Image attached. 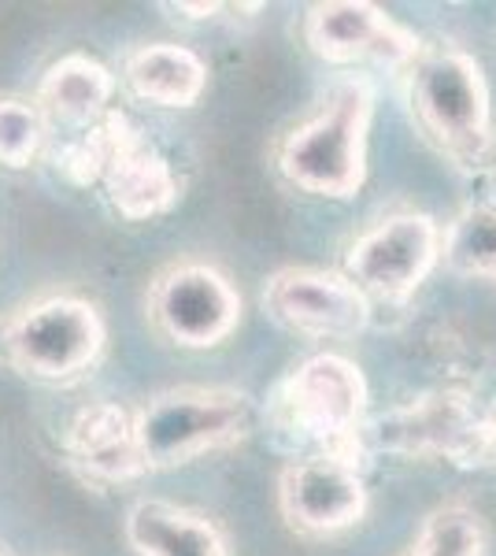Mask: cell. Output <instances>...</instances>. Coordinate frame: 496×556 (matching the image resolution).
<instances>
[{"instance_id":"1","label":"cell","mask_w":496,"mask_h":556,"mask_svg":"<svg viewBox=\"0 0 496 556\" xmlns=\"http://www.w3.org/2000/svg\"><path fill=\"white\" fill-rule=\"evenodd\" d=\"M371 83L348 78L327 104L290 130L278 146V167L296 190L345 201L367 178V134H371Z\"/></svg>"},{"instance_id":"2","label":"cell","mask_w":496,"mask_h":556,"mask_svg":"<svg viewBox=\"0 0 496 556\" xmlns=\"http://www.w3.org/2000/svg\"><path fill=\"white\" fill-rule=\"evenodd\" d=\"M133 427L149 471L182 468L207 453L245 442L256 427V405L249 393L222 386H182L133 408Z\"/></svg>"},{"instance_id":"3","label":"cell","mask_w":496,"mask_h":556,"mask_svg":"<svg viewBox=\"0 0 496 556\" xmlns=\"http://www.w3.org/2000/svg\"><path fill=\"white\" fill-rule=\"evenodd\" d=\"M419 130L456 164L478 167L489 152V86L482 64L456 45L419 49L408 78Z\"/></svg>"},{"instance_id":"4","label":"cell","mask_w":496,"mask_h":556,"mask_svg":"<svg viewBox=\"0 0 496 556\" xmlns=\"http://www.w3.org/2000/svg\"><path fill=\"white\" fill-rule=\"evenodd\" d=\"M107 342L97 304L41 298L0 323V361L38 382H71L101 361Z\"/></svg>"},{"instance_id":"5","label":"cell","mask_w":496,"mask_h":556,"mask_svg":"<svg viewBox=\"0 0 496 556\" xmlns=\"http://www.w3.org/2000/svg\"><path fill=\"white\" fill-rule=\"evenodd\" d=\"M367 408V382L356 364L322 353L293 367L270 401V419L296 442L322 445V453L348 456V442Z\"/></svg>"},{"instance_id":"6","label":"cell","mask_w":496,"mask_h":556,"mask_svg":"<svg viewBox=\"0 0 496 556\" xmlns=\"http://www.w3.org/2000/svg\"><path fill=\"white\" fill-rule=\"evenodd\" d=\"M149 316L182 349H215L238 330L241 293L207 264H178L152 282Z\"/></svg>"},{"instance_id":"7","label":"cell","mask_w":496,"mask_h":556,"mask_svg":"<svg viewBox=\"0 0 496 556\" xmlns=\"http://www.w3.org/2000/svg\"><path fill=\"white\" fill-rule=\"evenodd\" d=\"M441 256V230L430 215H390L348 245V278L364 293L385 301H404L434 271Z\"/></svg>"},{"instance_id":"8","label":"cell","mask_w":496,"mask_h":556,"mask_svg":"<svg viewBox=\"0 0 496 556\" xmlns=\"http://www.w3.org/2000/svg\"><path fill=\"white\" fill-rule=\"evenodd\" d=\"M270 319L304 338H356L371 323V301L348 275L290 267L267 282Z\"/></svg>"},{"instance_id":"9","label":"cell","mask_w":496,"mask_h":556,"mask_svg":"<svg viewBox=\"0 0 496 556\" xmlns=\"http://www.w3.org/2000/svg\"><path fill=\"white\" fill-rule=\"evenodd\" d=\"M278 508L296 534H338L356 527L367 513V486L356 464L338 453L293 460L278 482Z\"/></svg>"},{"instance_id":"10","label":"cell","mask_w":496,"mask_h":556,"mask_svg":"<svg viewBox=\"0 0 496 556\" xmlns=\"http://www.w3.org/2000/svg\"><path fill=\"white\" fill-rule=\"evenodd\" d=\"M101 134H104V156H101L97 182H104L112 208L130 223L156 219V215L175 208L182 186H178V175L170 172V160L164 152L141 138L115 112H107L101 119Z\"/></svg>"},{"instance_id":"11","label":"cell","mask_w":496,"mask_h":556,"mask_svg":"<svg viewBox=\"0 0 496 556\" xmlns=\"http://www.w3.org/2000/svg\"><path fill=\"white\" fill-rule=\"evenodd\" d=\"M304 41L327 64H411L419 56V38L367 0H330L311 4L304 15Z\"/></svg>"},{"instance_id":"12","label":"cell","mask_w":496,"mask_h":556,"mask_svg":"<svg viewBox=\"0 0 496 556\" xmlns=\"http://www.w3.org/2000/svg\"><path fill=\"white\" fill-rule=\"evenodd\" d=\"M63 453L71 468L93 486H119L149 471L138 445L133 408L115 401H97L78 412L63 434Z\"/></svg>"},{"instance_id":"13","label":"cell","mask_w":496,"mask_h":556,"mask_svg":"<svg viewBox=\"0 0 496 556\" xmlns=\"http://www.w3.org/2000/svg\"><path fill=\"white\" fill-rule=\"evenodd\" d=\"M126 542L138 556H230L212 519L167 501H138L126 513Z\"/></svg>"},{"instance_id":"14","label":"cell","mask_w":496,"mask_h":556,"mask_svg":"<svg viewBox=\"0 0 496 556\" xmlns=\"http://www.w3.org/2000/svg\"><path fill=\"white\" fill-rule=\"evenodd\" d=\"M123 83L156 108H193L207 89V67L186 45L152 41L126 56Z\"/></svg>"},{"instance_id":"15","label":"cell","mask_w":496,"mask_h":556,"mask_svg":"<svg viewBox=\"0 0 496 556\" xmlns=\"http://www.w3.org/2000/svg\"><path fill=\"white\" fill-rule=\"evenodd\" d=\"M115 93V75L101 60L86 56V52H71V56L56 60L44 71L38 86V104L41 115L67 127H93L97 119L107 112Z\"/></svg>"},{"instance_id":"16","label":"cell","mask_w":496,"mask_h":556,"mask_svg":"<svg viewBox=\"0 0 496 556\" xmlns=\"http://www.w3.org/2000/svg\"><path fill=\"white\" fill-rule=\"evenodd\" d=\"M445 264L467 278H489L496 282V208L471 204L453 219L445 235Z\"/></svg>"},{"instance_id":"17","label":"cell","mask_w":496,"mask_h":556,"mask_svg":"<svg viewBox=\"0 0 496 556\" xmlns=\"http://www.w3.org/2000/svg\"><path fill=\"white\" fill-rule=\"evenodd\" d=\"M485 531L478 513L463 505H445L427 516L419 538L404 556H482Z\"/></svg>"},{"instance_id":"18","label":"cell","mask_w":496,"mask_h":556,"mask_svg":"<svg viewBox=\"0 0 496 556\" xmlns=\"http://www.w3.org/2000/svg\"><path fill=\"white\" fill-rule=\"evenodd\" d=\"M44 146V115L34 101L20 97H0V167H23L34 164V156Z\"/></svg>"},{"instance_id":"19","label":"cell","mask_w":496,"mask_h":556,"mask_svg":"<svg viewBox=\"0 0 496 556\" xmlns=\"http://www.w3.org/2000/svg\"><path fill=\"white\" fill-rule=\"evenodd\" d=\"M453 464L459 468H496V401L485 412H474L471 427L459 438Z\"/></svg>"},{"instance_id":"20","label":"cell","mask_w":496,"mask_h":556,"mask_svg":"<svg viewBox=\"0 0 496 556\" xmlns=\"http://www.w3.org/2000/svg\"><path fill=\"white\" fill-rule=\"evenodd\" d=\"M0 556H4V553H0Z\"/></svg>"}]
</instances>
